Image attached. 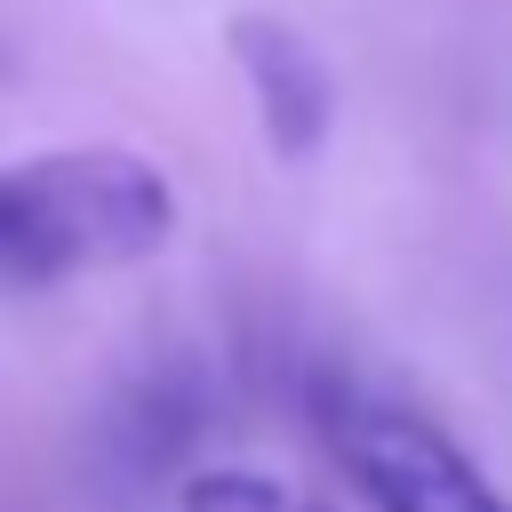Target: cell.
<instances>
[{
    "instance_id": "3957f363",
    "label": "cell",
    "mask_w": 512,
    "mask_h": 512,
    "mask_svg": "<svg viewBox=\"0 0 512 512\" xmlns=\"http://www.w3.org/2000/svg\"><path fill=\"white\" fill-rule=\"evenodd\" d=\"M224 48L256 96V120L272 136L280 160H312L328 144V120H336V80H328V56L280 24V16H232L224 24Z\"/></svg>"
},
{
    "instance_id": "6da1fadb",
    "label": "cell",
    "mask_w": 512,
    "mask_h": 512,
    "mask_svg": "<svg viewBox=\"0 0 512 512\" xmlns=\"http://www.w3.org/2000/svg\"><path fill=\"white\" fill-rule=\"evenodd\" d=\"M176 232L168 176L128 144H72L0 168V280H80L160 256Z\"/></svg>"
},
{
    "instance_id": "277c9868",
    "label": "cell",
    "mask_w": 512,
    "mask_h": 512,
    "mask_svg": "<svg viewBox=\"0 0 512 512\" xmlns=\"http://www.w3.org/2000/svg\"><path fill=\"white\" fill-rule=\"evenodd\" d=\"M176 512H336V504L256 464H208L176 488Z\"/></svg>"
},
{
    "instance_id": "7a4b0ae2",
    "label": "cell",
    "mask_w": 512,
    "mask_h": 512,
    "mask_svg": "<svg viewBox=\"0 0 512 512\" xmlns=\"http://www.w3.org/2000/svg\"><path fill=\"white\" fill-rule=\"evenodd\" d=\"M336 464L360 480L376 512H512V496L416 408L376 392H328L320 408Z\"/></svg>"
}]
</instances>
